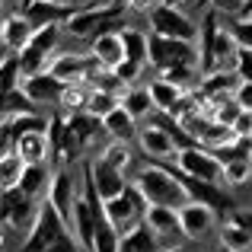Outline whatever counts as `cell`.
<instances>
[{
    "mask_svg": "<svg viewBox=\"0 0 252 252\" xmlns=\"http://www.w3.org/2000/svg\"><path fill=\"white\" fill-rule=\"evenodd\" d=\"M233 35H230V29L220 26V13L208 10L198 26V70H201V77L214 74V70H233Z\"/></svg>",
    "mask_w": 252,
    "mask_h": 252,
    "instance_id": "1",
    "label": "cell"
},
{
    "mask_svg": "<svg viewBox=\"0 0 252 252\" xmlns=\"http://www.w3.org/2000/svg\"><path fill=\"white\" fill-rule=\"evenodd\" d=\"M134 185L147 198V204H166V208H176V211L182 204H189V191L182 189V182L176 179L172 166H166V163H147L137 172Z\"/></svg>",
    "mask_w": 252,
    "mask_h": 252,
    "instance_id": "2",
    "label": "cell"
},
{
    "mask_svg": "<svg viewBox=\"0 0 252 252\" xmlns=\"http://www.w3.org/2000/svg\"><path fill=\"white\" fill-rule=\"evenodd\" d=\"M125 3H96V6H80L74 16L64 23V32L74 38H96L102 32H122L125 26Z\"/></svg>",
    "mask_w": 252,
    "mask_h": 252,
    "instance_id": "3",
    "label": "cell"
},
{
    "mask_svg": "<svg viewBox=\"0 0 252 252\" xmlns=\"http://www.w3.org/2000/svg\"><path fill=\"white\" fill-rule=\"evenodd\" d=\"M70 223L58 214V208L45 198L42 208H38V217L32 223V230L26 233V243H23V252H48L55 243H61L64 236H70Z\"/></svg>",
    "mask_w": 252,
    "mask_h": 252,
    "instance_id": "4",
    "label": "cell"
},
{
    "mask_svg": "<svg viewBox=\"0 0 252 252\" xmlns=\"http://www.w3.org/2000/svg\"><path fill=\"white\" fill-rule=\"evenodd\" d=\"M147 198L141 195V189H137L134 182L128 185V189L122 191V195L109 198V201H102V211H105V220L112 223V227L118 230V233H128V230H134L137 223H144V214H147Z\"/></svg>",
    "mask_w": 252,
    "mask_h": 252,
    "instance_id": "5",
    "label": "cell"
},
{
    "mask_svg": "<svg viewBox=\"0 0 252 252\" xmlns=\"http://www.w3.org/2000/svg\"><path fill=\"white\" fill-rule=\"evenodd\" d=\"M150 67L166 70V67H179V64H189V67H198V45L185 42V38H166L150 32V51H147Z\"/></svg>",
    "mask_w": 252,
    "mask_h": 252,
    "instance_id": "6",
    "label": "cell"
},
{
    "mask_svg": "<svg viewBox=\"0 0 252 252\" xmlns=\"http://www.w3.org/2000/svg\"><path fill=\"white\" fill-rule=\"evenodd\" d=\"M61 29H64V26H42V29H35L32 42L16 55L23 77H32V74L48 70L51 58H55V48H58V38H61Z\"/></svg>",
    "mask_w": 252,
    "mask_h": 252,
    "instance_id": "7",
    "label": "cell"
},
{
    "mask_svg": "<svg viewBox=\"0 0 252 252\" xmlns=\"http://www.w3.org/2000/svg\"><path fill=\"white\" fill-rule=\"evenodd\" d=\"M38 208H42V201L26 195L19 185L0 191V223L10 227V230H26V233H29L35 217H38Z\"/></svg>",
    "mask_w": 252,
    "mask_h": 252,
    "instance_id": "8",
    "label": "cell"
},
{
    "mask_svg": "<svg viewBox=\"0 0 252 252\" xmlns=\"http://www.w3.org/2000/svg\"><path fill=\"white\" fill-rule=\"evenodd\" d=\"M172 172H176V179L182 182V189L189 191V201L208 204V208H211V211H217V214H223V211H236V201H233V195H230V191L223 189L220 182L195 179V176H189V172H182L179 166H172Z\"/></svg>",
    "mask_w": 252,
    "mask_h": 252,
    "instance_id": "9",
    "label": "cell"
},
{
    "mask_svg": "<svg viewBox=\"0 0 252 252\" xmlns=\"http://www.w3.org/2000/svg\"><path fill=\"white\" fill-rule=\"evenodd\" d=\"M80 144L77 137L70 134L67 122H64V112H55L48 125V163L51 169H61V166H74L80 160Z\"/></svg>",
    "mask_w": 252,
    "mask_h": 252,
    "instance_id": "10",
    "label": "cell"
},
{
    "mask_svg": "<svg viewBox=\"0 0 252 252\" xmlns=\"http://www.w3.org/2000/svg\"><path fill=\"white\" fill-rule=\"evenodd\" d=\"M176 166L182 172H189V176H195V179H208V182H220L223 179V163L217 160L208 147H198V144L179 150Z\"/></svg>",
    "mask_w": 252,
    "mask_h": 252,
    "instance_id": "11",
    "label": "cell"
},
{
    "mask_svg": "<svg viewBox=\"0 0 252 252\" xmlns=\"http://www.w3.org/2000/svg\"><path fill=\"white\" fill-rule=\"evenodd\" d=\"M150 32L166 35V38H185V42H195L198 38V26L191 23L179 6H169V3L157 6V10L150 13Z\"/></svg>",
    "mask_w": 252,
    "mask_h": 252,
    "instance_id": "12",
    "label": "cell"
},
{
    "mask_svg": "<svg viewBox=\"0 0 252 252\" xmlns=\"http://www.w3.org/2000/svg\"><path fill=\"white\" fill-rule=\"evenodd\" d=\"M23 90H26V96H29L38 109H55V105L61 109V99H64L67 83L58 80L51 70H42V74L26 77V80H23Z\"/></svg>",
    "mask_w": 252,
    "mask_h": 252,
    "instance_id": "13",
    "label": "cell"
},
{
    "mask_svg": "<svg viewBox=\"0 0 252 252\" xmlns=\"http://www.w3.org/2000/svg\"><path fill=\"white\" fill-rule=\"evenodd\" d=\"M83 169L90 172V179H93V185H96V191H99V198H102V201L122 195V191L131 185L128 179H125V172L115 169V166H109L102 157H96V160H86Z\"/></svg>",
    "mask_w": 252,
    "mask_h": 252,
    "instance_id": "14",
    "label": "cell"
},
{
    "mask_svg": "<svg viewBox=\"0 0 252 252\" xmlns=\"http://www.w3.org/2000/svg\"><path fill=\"white\" fill-rule=\"evenodd\" d=\"M77 195H80V191H77V185H74L70 166L55 169V176H51V189H48V201L55 204L58 214L70 223V230H74V201H77Z\"/></svg>",
    "mask_w": 252,
    "mask_h": 252,
    "instance_id": "15",
    "label": "cell"
},
{
    "mask_svg": "<svg viewBox=\"0 0 252 252\" xmlns=\"http://www.w3.org/2000/svg\"><path fill=\"white\" fill-rule=\"evenodd\" d=\"M77 10H80V6H70V3H64V0H35V3L23 6L19 13H23L35 29H42V26H64Z\"/></svg>",
    "mask_w": 252,
    "mask_h": 252,
    "instance_id": "16",
    "label": "cell"
},
{
    "mask_svg": "<svg viewBox=\"0 0 252 252\" xmlns=\"http://www.w3.org/2000/svg\"><path fill=\"white\" fill-rule=\"evenodd\" d=\"M64 122H67L70 134L77 137V144H80V150L86 154V150H93L99 141H102V134H109L102 125V118H96L93 112H64Z\"/></svg>",
    "mask_w": 252,
    "mask_h": 252,
    "instance_id": "17",
    "label": "cell"
},
{
    "mask_svg": "<svg viewBox=\"0 0 252 252\" xmlns=\"http://www.w3.org/2000/svg\"><path fill=\"white\" fill-rule=\"evenodd\" d=\"M96 67L99 64L93 61V55H55L48 64V70L64 83H86Z\"/></svg>",
    "mask_w": 252,
    "mask_h": 252,
    "instance_id": "18",
    "label": "cell"
},
{
    "mask_svg": "<svg viewBox=\"0 0 252 252\" xmlns=\"http://www.w3.org/2000/svg\"><path fill=\"white\" fill-rule=\"evenodd\" d=\"M217 220V211H211L208 204L189 201L179 208V223H182V236L185 240H201Z\"/></svg>",
    "mask_w": 252,
    "mask_h": 252,
    "instance_id": "19",
    "label": "cell"
},
{
    "mask_svg": "<svg viewBox=\"0 0 252 252\" xmlns=\"http://www.w3.org/2000/svg\"><path fill=\"white\" fill-rule=\"evenodd\" d=\"M137 144H141L144 157H150V160H169V157L179 154V144L172 141L166 134V128H160L157 122L137 131Z\"/></svg>",
    "mask_w": 252,
    "mask_h": 252,
    "instance_id": "20",
    "label": "cell"
},
{
    "mask_svg": "<svg viewBox=\"0 0 252 252\" xmlns=\"http://www.w3.org/2000/svg\"><path fill=\"white\" fill-rule=\"evenodd\" d=\"M32 35H35V26H32L19 10L10 13V16L0 23V45H3L6 51H13V55H19V51L32 42Z\"/></svg>",
    "mask_w": 252,
    "mask_h": 252,
    "instance_id": "21",
    "label": "cell"
},
{
    "mask_svg": "<svg viewBox=\"0 0 252 252\" xmlns=\"http://www.w3.org/2000/svg\"><path fill=\"white\" fill-rule=\"evenodd\" d=\"M93 61L105 70H115L118 64L125 61V45H122V32H102V35L93 38V48H90Z\"/></svg>",
    "mask_w": 252,
    "mask_h": 252,
    "instance_id": "22",
    "label": "cell"
},
{
    "mask_svg": "<svg viewBox=\"0 0 252 252\" xmlns=\"http://www.w3.org/2000/svg\"><path fill=\"white\" fill-rule=\"evenodd\" d=\"M51 176H55L51 163H26L19 189H23L26 195H32L35 201H45V198H48V189H51Z\"/></svg>",
    "mask_w": 252,
    "mask_h": 252,
    "instance_id": "23",
    "label": "cell"
},
{
    "mask_svg": "<svg viewBox=\"0 0 252 252\" xmlns=\"http://www.w3.org/2000/svg\"><path fill=\"white\" fill-rule=\"evenodd\" d=\"M13 150L26 163H48V131H26L13 141Z\"/></svg>",
    "mask_w": 252,
    "mask_h": 252,
    "instance_id": "24",
    "label": "cell"
},
{
    "mask_svg": "<svg viewBox=\"0 0 252 252\" xmlns=\"http://www.w3.org/2000/svg\"><path fill=\"white\" fill-rule=\"evenodd\" d=\"M29 112H42V109H38V105L32 102L29 96H26V90H23V86L0 93V125H10L13 118L29 115Z\"/></svg>",
    "mask_w": 252,
    "mask_h": 252,
    "instance_id": "25",
    "label": "cell"
},
{
    "mask_svg": "<svg viewBox=\"0 0 252 252\" xmlns=\"http://www.w3.org/2000/svg\"><path fill=\"white\" fill-rule=\"evenodd\" d=\"M240 77L233 74V70H214V74H208L201 83H198V96L201 99H211V96H236V90H240Z\"/></svg>",
    "mask_w": 252,
    "mask_h": 252,
    "instance_id": "26",
    "label": "cell"
},
{
    "mask_svg": "<svg viewBox=\"0 0 252 252\" xmlns=\"http://www.w3.org/2000/svg\"><path fill=\"white\" fill-rule=\"evenodd\" d=\"M102 125H105V131H109V137H112V141H128V144L134 141V137H137V131H141V128H137V122L131 118V112L125 109V105L112 109L109 115L102 118Z\"/></svg>",
    "mask_w": 252,
    "mask_h": 252,
    "instance_id": "27",
    "label": "cell"
},
{
    "mask_svg": "<svg viewBox=\"0 0 252 252\" xmlns=\"http://www.w3.org/2000/svg\"><path fill=\"white\" fill-rule=\"evenodd\" d=\"M144 223L154 230L157 236H166V233H182V223H179V211L166 208V204H150L147 214H144Z\"/></svg>",
    "mask_w": 252,
    "mask_h": 252,
    "instance_id": "28",
    "label": "cell"
},
{
    "mask_svg": "<svg viewBox=\"0 0 252 252\" xmlns=\"http://www.w3.org/2000/svg\"><path fill=\"white\" fill-rule=\"evenodd\" d=\"M147 90H150V99H154L157 112H166V115H172V109H176V105L182 102V96H185V93H191V90H182V86H176V83L163 80V77L150 80Z\"/></svg>",
    "mask_w": 252,
    "mask_h": 252,
    "instance_id": "29",
    "label": "cell"
},
{
    "mask_svg": "<svg viewBox=\"0 0 252 252\" xmlns=\"http://www.w3.org/2000/svg\"><path fill=\"white\" fill-rule=\"evenodd\" d=\"M118 252H160V243H157V233L147 227V223H137L134 230L122 233Z\"/></svg>",
    "mask_w": 252,
    "mask_h": 252,
    "instance_id": "30",
    "label": "cell"
},
{
    "mask_svg": "<svg viewBox=\"0 0 252 252\" xmlns=\"http://www.w3.org/2000/svg\"><path fill=\"white\" fill-rule=\"evenodd\" d=\"M122 45H125V61H137L147 64V51H150V35L134 26H125L122 29Z\"/></svg>",
    "mask_w": 252,
    "mask_h": 252,
    "instance_id": "31",
    "label": "cell"
},
{
    "mask_svg": "<svg viewBox=\"0 0 252 252\" xmlns=\"http://www.w3.org/2000/svg\"><path fill=\"white\" fill-rule=\"evenodd\" d=\"M220 249H230V252H252V233L240 227L233 220H223L220 227Z\"/></svg>",
    "mask_w": 252,
    "mask_h": 252,
    "instance_id": "32",
    "label": "cell"
},
{
    "mask_svg": "<svg viewBox=\"0 0 252 252\" xmlns=\"http://www.w3.org/2000/svg\"><path fill=\"white\" fill-rule=\"evenodd\" d=\"M23 169H26V160L16 154V150H10V154L0 157V191L16 189L19 179H23Z\"/></svg>",
    "mask_w": 252,
    "mask_h": 252,
    "instance_id": "33",
    "label": "cell"
},
{
    "mask_svg": "<svg viewBox=\"0 0 252 252\" xmlns=\"http://www.w3.org/2000/svg\"><path fill=\"white\" fill-rule=\"evenodd\" d=\"M122 105L131 112V118H134V122H144V118L157 109L154 99H150V90H128L122 96Z\"/></svg>",
    "mask_w": 252,
    "mask_h": 252,
    "instance_id": "34",
    "label": "cell"
},
{
    "mask_svg": "<svg viewBox=\"0 0 252 252\" xmlns=\"http://www.w3.org/2000/svg\"><path fill=\"white\" fill-rule=\"evenodd\" d=\"M90 93H93L90 83H67L61 99V112H83L86 102H90Z\"/></svg>",
    "mask_w": 252,
    "mask_h": 252,
    "instance_id": "35",
    "label": "cell"
},
{
    "mask_svg": "<svg viewBox=\"0 0 252 252\" xmlns=\"http://www.w3.org/2000/svg\"><path fill=\"white\" fill-rule=\"evenodd\" d=\"M99 157H102L109 166H115V169H122V172L131 166V147H128V141H109Z\"/></svg>",
    "mask_w": 252,
    "mask_h": 252,
    "instance_id": "36",
    "label": "cell"
},
{
    "mask_svg": "<svg viewBox=\"0 0 252 252\" xmlns=\"http://www.w3.org/2000/svg\"><path fill=\"white\" fill-rule=\"evenodd\" d=\"M118 105H122V99H118L115 93L93 90V93H90V102H86V112H93L96 118H105L112 109H118Z\"/></svg>",
    "mask_w": 252,
    "mask_h": 252,
    "instance_id": "37",
    "label": "cell"
},
{
    "mask_svg": "<svg viewBox=\"0 0 252 252\" xmlns=\"http://www.w3.org/2000/svg\"><path fill=\"white\" fill-rule=\"evenodd\" d=\"M160 77H163V80H169V83H176V86H182V90H191L198 74H195V67H189V64H179V67L160 70Z\"/></svg>",
    "mask_w": 252,
    "mask_h": 252,
    "instance_id": "38",
    "label": "cell"
},
{
    "mask_svg": "<svg viewBox=\"0 0 252 252\" xmlns=\"http://www.w3.org/2000/svg\"><path fill=\"white\" fill-rule=\"evenodd\" d=\"M252 179V160H236L223 166V182L227 185H243Z\"/></svg>",
    "mask_w": 252,
    "mask_h": 252,
    "instance_id": "39",
    "label": "cell"
},
{
    "mask_svg": "<svg viewBox=\"0 0 252 252\" xmlns=\"http://www.w3.org/2000/svg\"><path fill=\"white\" fill-rule=\"evenodd\" d=\"M230 35H233L236 48H252V16L243 19V16H233V23L227 26Z\"/></svg>",
    "mask_w": 252,
    "mask_h": 252,
    "instance_id": "40",
    "label": "cell"
},
{
    "mask_svg": "<svg viewBox=\"0 0 252 252\" xmlns=\"http://www.w3.org/2000/svg\"><path fill=\"white\" fill-rule=\"evenodd\" d=\"M233 74L240 77V80H252V48H236Z\"/></svg>",
    "mask_w": 252,
    "mask_h": 252,
    "instance_id": "41",
    "label": "cell"
},
{
    "mask_svg": "<svg viewBox=\"0 0 252 252\" xmlns=\"http://www.w3.org/2000/svg\"><path fill=\"white\" fill-rule=\"evenodd\" d=\"M198 3H208L220 16H240V10H243V0H198Z\"/></svg>",
    "mask_w": 252,
    "mask_h": 252,
    "instance_id": "42",
    "label": "cell"
},
{
    "mask_svg": "<svg viewBox=\"0 0 252 252\" xmlns=\"http://www.w3.org/2000/svg\"><path fill=\"white\" fill-rule=\"evenodd\" d=\"M118 3H125L128 13H144V16H150L157 6H163V0H118Z\"/></svg>",
    "mask_w": 252,
    "mask_h": 252,
    "instance_id": "43",
    "label": "cell"
},
{
    "mask_svg": "<svg viewBox=\"0 0 252 252\" xmlns=\"http://www.w3.org/2000/svg\"><path fill=\"white\" fill-rule=\"evenodd\" d=\"M141 67H144V64H137V61H122V64L115 67V74L122 77L125 83H131V80H137V74H141Z\"/></svg>",
    "mask_w": 252,
    "mask_h": 252,
    "instance_id": "44",
    "label": "cell"
},
{
    "mask_svg": "<svg viewBox=\"0 0 252 252\" xmlns=\"http://www.w3.org/2000/svg\"><path fill=\"white\" fill-rule=\"evenodd\" d=\"M236 102H240V109L252 112V80H243L240 90H236Z\"/></svg>",
    "mask_w": 252,
    "mask_h": 252,
    "instance_id": "45",
    "label": "cell"
},
{
    "mask_svg": "<svg viewBox=\"0 0 252 252\" xmlns=\"http://www.w3.org/2000/svg\"><path fill=\"white\" fill-rule=\"evenodd\" d=\"M233 131L236 134H252V112L243 109L240 115H236V122H233Z\"/></svg>",
    "mask_w": 252,
    "mask_h": 252,
    "instance_id": "46",
    "label": "cell"
},
{
    "mask_svg": "<svg viewBox=\"0 0 252 252\" xmlns=\"http://www.w3.org/2000/svg\"><path fill=\"white\" fill-rule=\"evenodd\" d=\"M230 220L240 223L246 233H252V211H240V208H236V211H230Z\"/></svg>",
    "mask_w": 252,
    "mask_h": 252,
    "instance_id": "47",
    "label": "cell"
},
{
    "mask_svg": "<svg viewBox=\"0 0 252 252\" xmlns=\"http://www.w3.org/2000/svg\"><path fill=\"white\" fill-rule=\"evenodd\" d=\"M10 150H13V131L10 125H0V157L10 154Z\"/></svg>",
    "mask_w": 252,
    "mask_h": 252,
    "instance_id": "48",
    "label": "cell"
},
{
    "mask_svg": "<svg viewBox=\"0 0 252 252\" xmlns=\"http://www.w3.org/2000/svg\"><path fill=\"white\" fill-rule=\"evenodd\" d=\"M240 16H243V19H249V16H252V0H243V10H240Z\"/></svg>",
    "mask_w": 252,
    "mask_h": 252,
    "instance_id": "49",
    "label": "cell"
},
{
    "mask_svg": "<svg viewBox=\"0 0 252 252\" xmlns=\"http://www.w3.org/2000/svg\"><path fill=\"white\" fill-rule=\"evenodd\" d=\"M163 3H169V6H182V3H189V0H163Z\"/></svg>",
    "mask_w": 252,
    "mask_h": 252,
    "instance_id": "50",
    "label": "cell"
},
{
    "mask_svg": "<svg viewBox=\"0 0 252 252\" xmlns=\"http://www.w3.org/2000/svg\"><path fill=\"white\" fill-rule=\"evenodd\" d=\"M160 252H189V249H182V246H172V249H160Z\"/></svg>",
    "mask_w": 252,
    "mask_h": 252,
    "instance_id": "51",
    "label": "cell"
},
{
    "mask_svg": "<svg viewBox=\"0 0 252 252\" xmlns=\"http://www.w3.org/2000/svg\"><path fill=\"white\" fill-rule=\"evenodd\" d=\"M29 3H35V0H19V10H23V6H29Z\"/></svg>",
    "mask_w": 252,
    "mask_h": 252,
    "instance_id": "52",
    "label": "cell"
},
{
    "mask_svg": "<svg viewBox=\"0 0 252 252\" xmlns=\"http://www.w3.org/2000/svg\"><path fill=\"white\" fill-rule=\"evenodd\" d=\"M0 249H3V223H0Z\"/></svg>",
    "mask_w": 252,
    "mask_h": 252,
    "instance_id": "53",
    "label": "cell"
},
{
    "mask_svg": "<svg viewBox=\"0 0 252 252\" xmlns=\"http://www.w3.org/2000/svg\"><path fill=\"white\" fill-rule=\"evenodd\" d=\"M0 16H3V0H0ZM0 23H3V19H0Z\"/></svg>",
    "mask_w": 252,
    "mask_h": 252,
    "instance_id": "54",
    "label": "cell"
},
{
    "mask_svg": "<svg viewBox=\"0 0 252 252\" xmlns=\"http://www.w3.org/2000/svg\"><path fill=\"white\" fill-rule=\"evenodd\" d=\"M96 3H115V0H96Z\"/></svg>",
    "mask_w": 252,
    "mask_h": 252,
    "instance_id": "55",
    "label": "cell"
},
{
    "mask_svg": "<svg viewBox=\"0 0 252 252\" xmlns=\"http://www.w3.org/2000/svg\"><path fill=\"white\" fill-rule=\"evenodd\" d=\"M220 252H230V249H220Z\"/></svg>",
    "mask_w": 252,
    "mask_h": 252,
    "instance_id": "56",
    "label": "cell"
},
{
    "mask_svg": "<svg viewBox=\"0 0 252 252\" xmlns=\"http://www.w3.org/2000/svg\"><path fill=\"white\" fill-rule=\"evenodd\" d=\"M64 3H70V0H64Z\"/></svg>",
    "mask_w": 252,
    "mask_h": 252,
    "instance_id": "57",
    "label": "cell"
},
{
    "mask_svg": "<svg viewBox=\"0 0 252 252\" xmlns=\"http://www.w3.org/2000/svg\"><path fill=\"white\" fill-rule=\"evenodd\" d=\"M0 252H3V249H0Z\"/></svg>",
    "mask_w": 252,
    "mask_h": 252,
    "instance_id": "58",
    "label": "cell"
}]
</instances>
